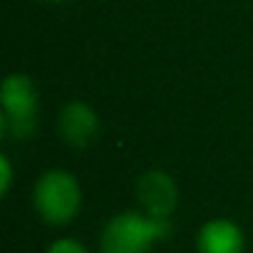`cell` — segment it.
Returning <instances> with one entry per match:
<instances>
[{
  "label": "cell",
  "instance_id": "cell-2",
  "mask_svg": "<svg viewBox=\"0 0 253 253\" xmlns=\"http://www.w3.org/2000/svg\"><path fill=\"white\" fill-rule=\"evenodd\" d=\"M33 209L47 226H67L82 211L80 179L67 169L45 171L33 186Z\"/></svg>",
  "mask_w": 253,
  "mask_h": 253
},
{
  "label": "cell",
  "instance_id": "cell-9",
  "mask_svg": "<svg viewBox=\"0 0 253 253\" xmlns=\"http://www.w3.org/2000/svg\"><path fill=\"white\" fill-rule=\"evenodd\" d=\"M45 3H65V0H45Z\"/></svg>",
  "mask_w": 253,
  "mask_h": 253
},
{
  "label": "cell",
  "instance_id": "cell-6",
  "mask_svg": "<svg viewBox=\"0 0 253 253\" xmlns=\"http://www.w3.org/2000/svg\"><path fill=\"white\" fill-rule=\"evenodd\" d=\"M199 253H243L246 236L243 228L231 218H209L196 233Z\"/></svg>",
  "mask_w": 253,
  "mask_h": 253
},
{
  "label": "cell",
  "instance_id": "cell-3",
  "mask_svg": "<svg viewBox=\"0 0 253 253\" xmlns=\"http://www.w3.org/2000/svg\"><path fill=\"white\" fill-rule=\"evenodd\" d=\"M40 94L35 82L23 72H10L0 87V129L10 139H30L38 126Z\"/></svg>",
  "mask_w": 253,
  "mask_h": 253
},
{
  "label": "cell",
  "instance_id": "cell-8",
  "mask_svg": "<svg viewBox=\"0 0 253 253\" xmlns=\"http://www.w3.org/2000/svg\"><path fill=\"white\" fill-rule=\"evenodd\" d=\"M10 186H13V164L8 157H0V194L8 196Z\"/></svg>",
  "mask_w": 253,
  "mask_h": 253
},
{
  "label": "cell",
  "instance_id": "cell-4",
  "mask_svg": "<svg viewBox=\"0 0 253 253\" xmlns=\"http://www.w3.org/2000/svg\"><path fill=\"white\" fill-rule=\"evenodd\" d=\"M134 194L139 201V211H144L154 218H171L179 206V186H176L174 176L164 169L144 171L137 179Z\"/></svg>",
  "mask_w": 253,
  "mask_h": 253
},
{
  "label": "cell",
  "instance_id": "cell-1",
  "mask_svg": "<svg viewBox=\"0 0 253 253\" xmlns=\"http://www.w3.org/2000/svg\"><path fill=\"white\" fill-rule=\"evenodd\" d=\"M171 233V218H154L144 211L114 213L99 233V253H152V248L167 241Z\"/></svg>",
  "mask_w": 253,
  "mask_h": 253
},
{
  "label": "cell",
  "instance_id": "cell-5",
  "mask_svg": "<svg viewBox=\"0 0 253 253\" xmlns=\"http://www.w3.org/2000/svg\"><path fill=\"white\" fill-rule=\"evenodd\" d=\"M57 129L65 144L75 149L89 147L99 134V114L84 99H70L57 114Z\"/></svg>",
  "mask_w": 253,
  "mask_h": 253
},
{
  "label": "cell",
  "instance_id": "cell-7",
  "mask_svg": "<svg viewBox=\"0 0 253 253\" xmlns=\"http://www.w3.org/2000/svg\"><path fill=\"white\" fill-rule=\"evenodd\" d=\"M45 253H89V248H87L82 241H77V238L62 236V238H55V241L45 248Z\"/></svg>",
  "mask_w": 253,
  "mask_h": 253
}]
</instances>
